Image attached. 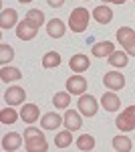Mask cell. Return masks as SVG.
Listing matches in <instances>:
<instances>
[{
	"mask_svg": "<svg viewBox=\"0 0 135 152\" xmlns=\"http://www.w3.org/2000/svg\"><path fill=\"white\" fill-rule=\"evenodd\" d=\"M20 146H22V136L18 132H10L2 138V150L12 152V150H18Z\"/></svg>",
	"mask_w": 135,
	"mask_h": 152,
	"instance_id": "obj_11",
	"label": "cell"
},
{
	"mask_svg": "<svg viewBox=\"0 0 135 152\" xmlns=\"http://www.w3.org/2000/svg\"><path fill=\"white\" fill-rule=\"evenodd\" d=\"M65 23L61 20V18H53V20H48L46 23V33L48 37H53V39H61V37L65 35Z\"/></svg>",
	"mask_w": 135,
	"mask_h": 152,
	"instance_id": "obj_16",
	"label": "cell"
},
{
	"mask_svg": "<svg viewBox=\"0 0 135 152\" xmlns=\"http://www.w3.org/2000/svg\"><path fill=\"white\" fill-rule=\"evenodd\" d=\"M93 18L97 20L99 24H109L113 20V12H111V8L109 6H97L95 10H93Z\"/></svg>",
	"mask_w": 135,
	"mask_h": 152,
	"instance_id": "obj_20",
	"label": "cell"
},
{
	"mask_svg": "<svg viewBox=\"0 0 135 152\" xmlns=\"http://www.w3.org/2000/svg\"><path fill=\"white\" fill-rule=\"evenodd\" d=\"M87 89V79L83 75H73L67 79V91L71 95H83Z\"/></svg>",
	"mask_w": 135,
	"mask_h": 152,
	"instance_id": "obj_7",
	"label": "cell"
},
{
	"mask_svg": "<svg viewBox=\"0 0 135 152\" xmlns=\"http://www.w3.org/2000/svg\"><path fill=\"white\" fill-rule=\"evenodd\" d=\"M97 110H99V104H97V99H95L93 95L83 94L79 97V112L83 114V116L93 118L95 114H97Z\"/></svg>",
	"mask_w": 135,
	"mask_h": 152,
	"instance_id": "obj_5",
	"label": "cell"
},
{
	"mask_svg": "<svg viewBox=\"0 0 135 152\" xmlns=\"http://www.w3.org/2000/svg\"><path fill=\"white\" fill-rule=\"evenodd\" d=\"M53 104H55L56 110H67L69 105H71V94L69 91H58V94H55Z\"/></svg>",
	"mask_w": 135,
	"mask_h": 152,
	"instance_id": "obj_23",
	"label": "cell"
},
{
	"mask_svg": "<svg viewBox=\"0 0 135 152\" xmlns=\"http://www.w3.org/2000/svg\"><path fill=\"white\" fill-rule=\"evenodd\" d=\"M91 65V61L87 55H83V53H79V55H73L71 57V61H69V67L75 71V73H83V71H87Z\"/></svg>",
	"mask_w": 135,
	"mask_h": 152,
	"instance_id": "obj_14",
	"label": "cell"
},
{
	"mask_svg": "<svg viewBox=\"0 0 135 152\" xmlns=\"http://www.w3.org/2000/svg\"><path fill=\"white\" fill-rule=\"evenodd\" d=\"M12 59H14V49L6 43L0 45V65H8Z\"/></svg>",
	"mask_w": 135,
	"mask_h": 152,
	"instance_id": "obj_28",
	"label": "cell"
},
{
	"mask_svg": "<svg viewBox=\"0 0 135 152\" xmlns=\"http://www.w3.org/2000/svg\"><path fill=\"white\" fill-rule=\"evenodd\" d=\"M26 20L32 24V26H36V28H40V24L45 23V12L38 10V8H32V10L26 12Z\"/></svg>",
	"mask_w": 135,
	"mask_h": 152,
	"instance_id": "obj_24",
	"label": "cell"
},
{
	"mask_svg": "<svg viewBox=\"0 0 135 152\" xmlns=\"http://www.w3.org/2000/svg\"><path fill=\"white\" fill-rule=\"evenodd\" d=\"M63 124H65V128L69 130H81L83 126V120H81V112H75V110H69L67 114L63 116Z\"/></svg>",
	"mask_w": 135,
	"mask_h": 152,
	"instance_id": "obj_12",
	"label": "cell"
},
{
	"mask_svg": "<svg viewBox=\"0 0 135 152\" xmlns=\"http://www.w3.org/2000/svg\"><path fill=\"white\" fill-rule=\"evenodd\" d=\"M24 144H26L24 148H26L28 152H46L48 150V144H46L45 134H43L38 128H34V126L24 130Z\"/></svg>",
	"mask_w": 135,
	"mask_h": 152,
	"instance_id": "obj_1",
	"label": "cell"
},
{
	"mask_svg": "<svg viewBox=\"0 0 135 152\" xmlns=\"http://www.w3.org/2000/svg\"><path fill=\"white\" fill-rule=\"evenodd\" d=\"M69 26L73 33H85L89 26V10L87 8H75L69 16Z\"/></svg>",
	"mask_w": 135,
	"mask_h": 152,
	"instance_id": "obj_2",
	"label": "cell"
},
{
	"mask_svg": "<svg viewBox=\"0 0 135 152\" xmlns=\"http://www.w3.org/2000/svg\"><path fill=\"white\" fill-rule=\"evenodd\" d=\"M101 105L107 110V112H117L119 105H121V99L113 94V91H105L103 97H101Z\"/></svg>",
	"mask_w": 135,
	"mask_h": 152,
	"instance_id": "obj_18",
	"label": "cell"
},
{
	"mask_svg": "<svg viewBox=\"0 0 135 152\" xmlns=\"http://www.w3.org/2000/svg\"><path fill=\"white\" fill-rule=\"evenodd\" d=\"M77 146H79L81 150H93L95 148V138L89 136V134H83L77 138Z\"/></svg>",
	"mask_w": 135,
	"mask_h": 152,
	"instance_id": "obj_29",
	"label": "cell"
},
{
	"mask_svg": "<svg viewBox=\"0 0 135 152\" xmlns=\"http://www.w3.org/2000/svg\"><path fill=\"white\" fill-rule=\"evenodd\" d=\"M20 4H26V2H32V0H18Z\"/></svg>",
	"mask_w": 135,
	"mask_h": 152,
	"instance_id": "obj_32",
	"label": "cell"
},
{
	"mask_svg": "<svg viewBox=\"0 0 135 152\" xmlns=\"http://www.w3.org/2000/svg\"><path fill=\"white\" fill-rule=\"evenodd\" d=\"M58 65H61V55L56 51H48L43 57V67L45 69H53V67H58Z\"/></svg>",
	"mask_w": 135,
	"mask_h": 152,
	"instance_id": "obj_25",
	"label": "cell"
},
{
	"mask_svg": "<svg viewBox=\"0 0 135 152\" xmlns=\"http://www.w3.org/2000/svg\"><path fill=\"white\" fill-rule=\"evenodd\" d=\"M71 142H73V132L71 130H63V132H58L55 136V144L56 148H67V146H71Z\"/></svg>",
	"mask_w": 135,
	"mask_h": 152,
	"instance_id": "obj_22",
	"label": "cell"
},
{
	"mask_svg": "<svg viewBox=\"0 0 135 152\" xmlns=\"http://www.w3.org/2000/svg\"><path fill=\"white\" fill-rule=\"evenodd\" d=\"M16 24H18V12L14 8H4L0 12V28L8 31L12 26H16Z\"/></svg>",
	"mask_w": 135,
	"mask_h": 152,
	"instance_id": "obj_10",
	"label": "cell"
},
{
	"mask_svg": "<svg viewBox=\"0 0 135 152\" xmlns=\"http://www.w3.org/2000/svg\"><path fill=\"white\" fill-rule=\"evenodd\" d=\"M36 33H38V28L32 26L26 18L16 24V37H18L20 41H32L34 37H36Z\"/></svg>",
	"mask_w": 135,
	"mask_h": 152,
	"instance_id": "obj_8",
	"label": "cell"
},
{
	"mask_svg": "<svg viewBox=\"0 0 135 152\" xmlns=\"http://www.w3.org/2000/svg\"><path fill=\"white\" fill-rule=\"evenodd\" d=\"M48 2V6H53V8H61L63 4H65V0H46Z\"/></svg>",
	"mask_w": 135,
	"mask_h": 152,
	"instance_id": "obj_30",
	"label": "cell"
},
{
	"mask_svg": "<svg viewBox=\"0 0 135 152\" xmlns=\"http://www.w3.org/2000/svg\"><path fill=\"white\" fill-rule=\"evenodd\" d=\"M113 148L117 152H129L131 150V140L127 136H115L113 138Z\"/></svg>",
	"mask_w": 135,
	"mask_h": 152,
	"instance_id": "obj_27",
	"label": "cell"
},
{
	"mask_svg": "<svg viewBox=\"0 0 135 152\" xmlns=\"http://www.w3.org/2000/svg\"><path fill=\"white\" fill-rule=\"evenodd\" d=\"M22 77V73L20 69H16V67H10V65H2V69H0V79L2 81H18Z\"/></svg>",
	"mask_w": 135,
	"mask_h": 152,
	"instance_id": "obj_21",
	"label": "cell"
},
{
	"mask_svg": "<svg viewBox=\"0 0 135 152\" xmlns=\"http://www.w3.org/2000/svg\"><path fill=\"white\" fill-rule=\"evenodd\" d=\"M26 99V91H24L20 85H10L6 91H4V102L8 105H20Z\"/></svg>",
	"mask_w": 135,
	"mask_h": 152,
	"instance_id": "obj_6",
	"label": "cell"
},
{
	"mask_svg": "<svg viewBox=\"0 0 135 152\" xmlns=\"http://www.w3.org/2000/svg\"><path fill=\"white\" fill-rule=\"evenodd\" d=\"M117 41L121 43V47L125 49L127 55L135 57V31L131 26H121L117 28Z\"/></svg>",
	"mask_w": 135,
	"mask_h": 152,
	"instance_id": "obj_3",
	"label": "cell"
},
{
	"mask_svg": "<svg viewBox=\"0 0 135 152\" xmlns=\"http://www.w3.org/2000/svg\"><path fill=\"white\" fill-rule=\"evenodd\" d=\"M40 118V112L34 104H22V110H20V120L26 122V124H34L36 120Z\"/></svg>",
	"mask_w": 135,
	"mask_h": 152,
	"instance_id": "obj_13",
	"label": "cell"
},
{
	"mask_svg": "<svg viewBox=\"0 0 135 152\" xmlns=\"http://www.w3.org/2000/svg\"><path fill=\"white\" fill-rule=\"evenodd\" d=\"M115 126L121 130V132H131V130H135V105H129L123 114L117 116Z\"/></svg>",
	"mask_w": 135,
	"mask_h": 152,
	"instance_id": "obj_4",
	"label": "cell"
},
{
	"mask_svg": "<svg viewBox=\"0 0 135 152\" xmlns=\"http://www.w3.org/2000/svg\"><path fill=\"white\" fill-rule=\"evenodd\" d=\"M63 124V118L58 116V114H45V116L40 118V126L43 130H58V126Z\"/></svg>",
	"mask_w": 135,
	"mask_h": 152,
	"instance_id": "obj_19",
	"label": "cell"
},
{
	"mask_svg": "<svg viewBox=\"0 0 135 152\" xmlns=\"http://www.w3.org/2000/svg\"><path fill=\"white\" fill-rule=\"evenodd\" d=\"M103 83H105V87H109L111 91H117V89H123L125 87V77L121 73H117V71H109V73H105Z\"/></svg>",
	"mask_w": 135,
	"mask_h": 152,
	"instance_id": "obj_9",
	"label": "cell"
},
{
	"mask_svg": "<svg viewBox=\"0 0 135 152\" xmlns=\"http://www.w3.org/2000/svg\"><path fill=\"white\" fill-rule=\"evenodd\" d=\"M83 2H87V0H83Z\"/></svg>",
	"mask_w": 135,
	"mask_h": 152,
	"instance_id": "obj_34",
	"label": "cell"
},
{
	"mask_svg": "<svg viewBox=\"0 0 135 152\" xmlns=\"http://www.w3.org/2000/svg\"><path fill=\"white\" fill-rule=\"evenodd\" d=\"M109 65L115 67V69H123L129 65V55L125 51H113L109 55Z\"/></svg>",
	"mask_w": 135,
	"mask_h": 152,
	"instance_id": "obj_15",
	"label": "cell"
},
{
	"mask_svg": "<svg viewBox=\"0 0 135 152\" xmlns=\"http://www.w3.org/2000/svg\"><path fill=\"white\" fill-rule=\"evenodd\" d=\"M103 2H109V0H103Z\"/></svg>",
	"mask_w": 135,
	"mask_h": 152,
	"instance_id": "obj_33",
	"label": "cell"
},
{
	"mask_svg": "<svg viewBox=\"0 0 135 152\" xmlns=\"http://www.w3.org/2000/svg\"><path fill=\"white\" fill-rule=\"evenodd\" d=\"M109 2H113V4H123V2H127V0H109Z\"/></svg>",
	"mask_w": 135,
	"mask_h": 152,
	"instance_id": "obj_31",
	"label": "cell"
},
{
	"mask_svg": "<svg viewBox=\"0 0 135 152\" xmlns=\"http://www.w3.org/2000/svg\"><path fill=\"white\" fill-rule=\"evenodd\" d=\"M113 51H115V47H113V43H109V41H101V43H95L93 45V49H91V53H93V57H109Z\"/></svg>",
	"mask_w": 135,
	"mask_h": 152,
	"instance_id": "obj_17",
	"label": "cell"
},
{
	"mask_svg": "<svg viewBox=\"0 0 135 152\" xmlns=\"http://www.w3.org/2000/svg\"><path fill=\"white\" fill-rule=\"evenodd\" d=\"M18 118H20V112H16V110H12V107H4V110L0 112V122H2V124H14Z\"/></svg>",
	"mask_w": 135,
	"mask_h": 152,
	"instance_id": "obj_26",
	"label": "cell"
}]
</instances>
